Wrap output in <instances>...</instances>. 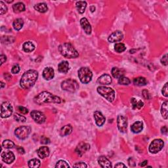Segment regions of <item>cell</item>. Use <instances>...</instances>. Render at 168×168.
Segmentation results:
<instances>
[{"mask_svg": "<svg viewBox=\"0 0 168 168\" xmlns=\"http://www.w3.org/2000/svg\"><path fill=\"white\" fill-rule=\"evenodd\" d=\"M14 119L18 122H25L26 120V118L24 116H21L18 113H15L14 114Z\"/></svg>", "mask_w": 168, "mask_h": 168, "instance_id": "8d00e7d4", "label": "cell"}, {"mask_svg": "<svg viewBox=\"0 0 168 168\" xmlns=\"http://www.w3.org/2000/svg\"><path fill=\"white\" fill-rule=\"evenodd\" d=\"M2 146L5 148H12L15 146V143L10 140H5L3 142Z\"/></svg>", "mask_w": 168, "mask_h": 168, "instance_id": "d590c367", "label": "cell"}, {"mask_svg": "<svg viewBox=\"0 0 168 168\" xmlns=\"http://www.w3.org/2000/svg\"><path fill=\"white\" fill-rule=\"evenodd\" d=\"M90 9H91V12H94V10H95V7H94V6H92V7H91Z\"/></svg>", "mask_w": 168, "mask_h": 168, "instance_id": "816d5d0a", "label": "cell"}, {"mask_svg": "<svg viewBox=\"0 0 168 168\" xmlns=\"http://www.w3.org/2000/svg\"><path fill=\"white\" fill-rule=\"evenodd\" d=\"M97 83L102 85H109L112 83V78L108 74H103L99 78Z\"/></svg>", "mask_w": 168, "mask_h": 168, "instance_id": "ac0fdd59", "label": "cell"}, {"mask_svg": "<svg viewBox=\"0 0 168 168\" xmlns=\"http://www.w3.org/2000/svg\"><path fill=\"white\" fill-rule=\"evenodd\" d=\"M118 128L120 130V132L125 133L127 131V118L122 115H119L118 116L117 119Z\"/></svg>", "mask_w": 168, "mask_h": 168, "instance_id": "30bf717a", "label": "cell"}, {"mask_svg": "<svg viewBox=\"0 0 168 168\" xmlns=\"http://www.w3.org/2000/svg\"><path fill=\"white\" fill-rule=\"evenodd\" d=\"M13 9L15 13H20L25 10V5L23 3L18 2L13 5Z\"/></svg>", "mask_w": 168, "mask_h": 168, "instance_id": "603a6c76", "label": "cell"}, {"mask_svg": "<svg viewBox=\"0 0 168 168\" xmlns=\"http://www.w3.org/2000/svg\"><path fill=\"white\" fill-rule=\"evenodd\" d=\"M99 164L100 166L104 168H110L112 167V164L108 159H107L105 156H100L98 160Z\"/></svg>", "mask_w": 168, "mask_h": 168, "instance_id": "ffe728a7", "label": "cell"}, {"mask_svg": "<svg viewBox=\"0 0 168 168\" xmlns=\"http://www.w3.org/2000/svg\"><path fill=\"white\" fill-rule=\"evenodd\" d=\"M161 113L164 119H167V101H165L162 104Z\"/></svg>", "mask_w": 168, "mask_h": 168, "instance_id": "d6a6232c", "label": "cell"}, {"mask_svg": "<svg viewBox=\"0 0 168 168\" xmlns=\"http://www.w3.org/2000/svg\"><path fill=\"white\" fill-rule=\"evenodd\" d=\"M7 11V7L3 1H0V14L4 15Z\"/></svg>", "mask_w": 168, "mask_h": 168, "instance_id": "74e56055", "label": "cell"}, {"mask_svg": "<svg viewBox=\"0 0 168 168\" xmlns=\"http://www.w3.org/2000/svg\"><path fill=\"white\" fill-rule=\"evenodd\" d=\"M164 143L162 139H155L149 146V152L152 154H156L164 147Z\"/></svg>", "mask_w": 168, "mask_h": 168, "instance_id": "ba28073f", "label": "cell"}, {"mask_svg": "<svg viewBox=\"0 0 168 168\" xmlns=\"http://www.w3.org/2000/svg\"><path fill=\"white\" fill-rule=\"evenodd\" d=\"M131 131L135 133H138L143 130V123L141 122H136L131 125Z\"/></svg>", "mask_w": 168, "mask_h": 168, "instance_id": "44dd1931", "label": "cell"}, {"mask_svg": "<svg viewBox=\"0 0 168 168\" xmlns=\"http://www.w3.org/2000/svg\"><path fill=\"white\" fill-rule=\"evenodd\" d=\"M50 141L49 140V139H47V137H46L45 136H43L41 137V143L42 144H49V143Z\"/></svg>", "mask_w": 168, "mask_h": 168, "instance_id": "f6af8a7d", "label": "cell"}, {"mask_svg": "<svg viewBox=\"0 0 168 168\" xmlns=\"http://www.w3.org/2000/svg\"><path fill=\"white\" fill-rule=\"evenodd\" d=\"M55 76L54 70L51 67H47L45 68L43 72V77L46 80H50L53 78Z\"/></svg>", "mask_w": 168, "mask_h": 168, "instance_id": "e0dca14e", "label": "cell"}, {"mask_svg": "<svg viewBox=\"0 0 168 168\" xmlns=\"http://www.w3.org/2000/svg\"><path fill=\"white\" fill-rule=\"evenodd\" d=\"M76 9H77L78 11L82 14L85 12V10L87 7V3L86 1H79L76 2Z\"/></svg>", "mask_w": 168, "mask_h": 168, "instance_id": "d4e9b609", "label": "cell"}, {"mask_svg": "<svg viewBox=\"0 0 168 168\" xmlns=\"http://www.w3.org/2000/svg\"><path fill=\"white\" fill-rule=\"evenodd\" d=\"M94 118L95 120L96 124L98 126H102L105 122V118L101 112L96 111L94 113Z\"/></svg>", "mask_w": 168, "mask_h": 168, "instance_id": "2e32d148", "label": "cell"}, {"mask_svg": "<svg viewBox=\"0 0 168 168\" xmlns=\"http://www.w3.org/2000/svg\"><path fill=\"white\" fill-rule=\"evenodd\" d=\"M13 25L16 30H20L24 25V21L22 18H17L13 22Z\"/></svg>", "mask_w": 168, "mask_h": 168, "instance_id": "4dcf8cb0", "label": "cell"}, {"mask_svg": "<svg viewBox=\"0 0 168 168\" xmlns=\"http://www.w3.org/2000/svg\"><path fill=\"white\" fill-rule=\"evenodd\" d=\"M58 70L61 73H66L69 70V64L67 61H62L58 66Z\"/></svg>", "mask_w": 168, "mask_h": 168, "instance_id": "7402d4cb", "label": "cell"}, {"mask_svg": "<svg viewBox=\"0 0 168 168\" xmlns=\"http://www.w3.org/2000/svg\"><path fill=\"white\" fill-rule=\"evenodd\" d=\"M161 62L162 64L165 66L167 65V55L165 54L164 56H163L161 59Z\"/></svg>", "mask_w": 168, "mask_h": 168, "instance_id": "ee69618b", "label": "cell"}, {"mask_svg": "<svg viewBox=\"0 0 168 168\" xmlns=\"http://www.w3.org/2000/svg\"><path fill=\"white\" fill-rule=\"evenodd\" d=\"M80 24L82 28L85 32L87 34H91V26L89 24L88 20L86 18H82L80 20Z\"/></svg>", "mask_w": 168, "mask_h": 168, "instance_id": "9a60e30c", "label": "cell"}, {"mask_svg": "<svg viewBox=\"0 0 168 168\" xmlns=\"http://www.w3.org/2000/svg\"><path fill=\"white\" fill-rule=\"evenodd\" d=\"M69 165H68L65 161L63 160H60V161L57 163L55 167H69Z\"/></svg>", "mask_w": 168, "mask_h": 168, "instance_id": "f35d334b", "label": "cell"}, {"mask_svg": "<svg viewBox=\"0 0 168 168\" xmlns=\"http://www.w3.org/2000/svg\"><path fill=\"white\" fill-rule=\"evenodd\" d=\"M38 78V73L36 70H30L22 75L20 81L21 88L24 89H30L35 84Z\"/></svg>", "mask_w": 168, "mask_h": 168, "instance_id": "6da1fadb", "label": "cell"}, {"mask_svg": "<svg viewBox=\"0 0 168 168\" xmlns=\"http://www.w3.org/2000/svg\"><path fill=\"white\" fill-rule=\"evenodd\" d=\"M130 80L128 78H126L125 76H122L119 79H118V83H119L120 85H128L130 83Z\"/></svg>", "mask_w": 168, "mask_h": 168, "instance_id": "e575fe53", "label": "cell"}, {"mask_svg": "<svg viewBox=\"0 0 168 168\" xmlns=\"http://www.w3.org/2000/svg\"><path fill=\"white\" fill-rule=\"evenodd\" d=\"M90 149V146L88 143H84V142H81L78 144V146L76 147V152L78 155L80 156H81L82 155L85 153V152L88 151Z\"/></svg>", "mask_w": 168, "mask_h": 168, "instance_id": "4fadbf2b", "label": "cell"}, {"mask_svg": "<svg viewBox=\"0 0 168 168\" xmlns=\"http://www.w3.org/2000/svg\"><path fill=\"white\" fill-rule=\"evenodd\" d=\"M147 163H148V162H147V160H145V161H144L142 164H140L141 166L142 167H144V166H145V165L147 164Z\"/></svg>", "mask_w": 168, "mask_h": 168, "instance_id": "f907efd6", "label": "cell"}, {"mask_svg": "<svg viewBox=\"0 0 168 168\" xmlns=\"http://www.w3.org/2000/svg\"><path fill=\"white\" fill-rule=\"evenodd\" d=\"M133 83L135 85L137 86H144L147 84V81L143 77H139L134 79Z\"/></svg>", "mask_w": 168, "mask_h": 168, "instance_id": "f546056e", "label": "cell"}, {"mask_svg": "<svg viewBox=\"0 0 168 168\" xmlns=\"http://www.w3.org/2000/svg\"><path fill=\"white\" fill-rule=\"evenodd\" d=\"M18 110H19V112L21 113V114H26L28 112V109L26 108L23 107V106H18Z\"/></svg>", "mask_w": 168, "mask_h": 168, "instance_id": "60d3db41", "label": "cell"}, {"mask_svg": "<svg viewBox=\"0 0 168 168\" xmlns=\"http://www.w3.org/2000/svg\"><path fill=\"white\" fill-rule=\"evenodd\" d=\"M97 91L109 102H112L115 99V92L112 88L105 86H100L97 88Z\"/></svg>", "mask_w": 168, "mask_h": 168, "instance_id": "277c9868", "label": "cell"}, {"mask_svg": "<svg viewBox=\"0 0 168 168\" xmlns=\"http://www.w3.org/2000/svg\"><path fill=\"white\" fill-rule=\"evenodd\" d=\"M59 51L63 57L67 59H75L79 56L78 52L72 46V44L65 43L59 47Z\"/></svg>", "mask_w": 168, "mask_h": 168, "instance_id": "3957f363", "label": "cell"}, {"mask_svg": "<svg viewBox=\"0 0 168 168\" xmlns=\"http://www.w3.org/2000/svg\"><path fill=\"white\" fill-rule=\"evenodd\" d=\"M17 150H18V152H19L20 154H24V149L22 148H21V147L18 146V148H17Z\"/></svg>", "mask_w": 168, "mask_h": 168, "instance_id": "c3c4849f", "label": "cell"}, {"mask_svg": "<svg viewBox=\"0 0 168 168\" xmlns=\"http://www.w3.org/2000/svg\"><path fill=\"white\" fill-rule=\"evenodd\" d=\"M74 167H88V165H87L85 163H83V162H78L74 165Z\"/></svg>", "mask_w": 168, "mask_h": 168, "instance_id": "7bdbcfd3", "label": "cell"}, {"mask_svg": "<svg viewBox=\"0 0 168 168\" xmlns=\"http://www.w3.org/2000/svg\"><path fill=\"white\" fill-rule=\"evenodd\" d=\"M131 104H132L133 109L139 110L144 106L143 102H142V101H141V100H138L135 98H133V99H131Z\"/></svg>", "mask_w": 168, "mask_h": 168, "instance_id": "cb8c5ba5", "label": "cell"}, {"mask_svg": "<svg viewBox=\"0 0 168 168\" xmlns=\"http://www.w3.org/2000/svg\"><path fill=\"white\" fill-rule=\"evenodd\" d=\"M123 38V34L122 32L116 31L109 36L108 41L111 42V43H114V42H118L122 40Z\"/></svg>", "mask_w": 168, "mask_h": 168, "instance_id": "5bb4252c", "label": "cell"}, {"mask_svg": "<svg viewBox=\"0 0 168 168\" xmlns=\"http://www.w3.org/2000/svg\"><path fill=\"white\" fill-rule=\"evenodd\" d=\"M34 102L38 104H42L46 103H58L59 104L62 102L61 99L56 95L47 91H43L39 93L34 98Z\"/></svg>", "mask_w": 168, "mask_h": 168, "instance_id": "7a4b0ae2", "label": "cell"}, {"mask_svg": "<svg viewBox=\"0 0 168 168\" xmlns=\"http://www.w3.org/2000/svg\"><path fill=\"white\" fill-rule=\"evenodd\" d=\"M115 51L117 52H122L125 51L126 47L122 43H118L115 45L114 46Z\"/></svg>", "mask_w": 168, "mask_h": 168, "instance_id": "836d02e7", "label": "cell"}, {"mask_svg": "<svg viewBox=\"0 0 168 168\" xmlns=\"http://www.w3.org/2000/svg\"><path fill=\"white\" fill-rule=\"evenodd\" d=\"M126 165L123 164V163H118L116 165H115V167H125Z\"/></svg>", "mask_w": 168, "mask_h": 168, "instance_id": "7dc6e473", "label": "cell"}, {"mask_svg": "<svg viewBox=\"0 0 168 168\" xmlns=\"http://www.w3.org/2000/svg\"><path fill=\"white\" fill-rule=\"evenodd\" d=\"M20 70V68L19 65L16 64L13 66L12 70H11V72L13 74H18V72H19Z\"/></svg>", "mask_w": 168, "mask_h": 168, "instance_id": "ab89813d", "label": "cell"}, {"mask_svg": "<svg viewBox=\"0 0 168 168\" xmlns=\"http://www.w3.org/2000/svg\"><path fill=\"white\" fill-rule=\"evenodd\" d=\"M30 114L32 118H33V120L35 121L36 123L41 124V123H43L46 122V116H45L43 113H42L41 112L38 111V110H33V111L31 112Z\"/></svg>", "mask_w": 168, "mask_h": 168, "instance_id": "8fae6325", "label": "cell"}, {"mask_svg": "<svg viewBox=\"0 0 168 168\" xmlns=\"http://www.w3.org/2000/svg\"><path fill=\"white\" fill-rule=\"evenodd\" d=\"M162 94H164L165 97H167L168 96V93H167V83H166L164 85V86L162 88Z\"/></svg>", "mask_w": 168, "mask_h": 168, "instance_id": "b9f144b4", "label": "cell"}, {"mask_svg": "<svg viewBox=\"0 0 168 168\" xmlns=\"http://www.w3.org/2000/svg\"><path fill=\"white\" fill-rule=\"evenodd\" d=\"M49 149L48 147L47 146H42L40 147L37 151V153H38V156L41 159L46 158L48 157L49 155Z\"/></svg>", "mask_w": 168, "mask_h": 168, "instance_id": "d6986e66", "label": "cell"}, {"mask_svg": "<svg viewBox=\"0 0 168 168\" xmlns=\"http://www.w3.org/2000/svg\"><path fill=\"white\" fill-rule=\"evenodd\" d=\"M78 77L83 83H88L91 81L93 74L89 68L87 67L81 68L78 71Z\"/></svg>", "mask_w": 168, "mask_h": 168, "instance_id": "5b68a950", "label": "cell"}, {"mask_svg": "<svg viewBox=\"0 0 168 168\" xmlns=\"http://www.w3.org/2000/svg\"><path fill=\"white\" fill-rule=\"evenodd\" d=\"M112 74L114 78L119 79L120 77H122V76H123L124 72H123V71L122 69H120V68L115 67L112 68Z\"/></svg>", "mask_w": 168, "mask_h": 168, "instance_id": "f1b7e54d", "label": "cell"}, {"mask_svg": "<svg viewBox=\"0 0 168 168\" xmlns=\"http://www.w3.org/2000/svg\"><path fill=\"white\" fill-rule=\"evenodd\" d=\"M32 129L30 126H20V127L16 129L15 131V135L17 138L21 140L26 139L31 133Z\"/></svg>", "mask_w": 168, "mask_h": 168, "instance_id": "52a82bcc", "label": "cell"}, {"mask_svg": "<svg viewBox=\"0 0 168 168\" xmlns=\"http://www.w3.org/2000/svg\"><path fill=\"white\" fill-rule=\"evenodd\" d=\"M61 88L63 90L70 92V93H74L78 90L79 85L76 80H72V79H68V80L62 81L61 83Z\"/></svg>", "mask_w": 168, "mask_h": 168, "instance_id": "8992f818", "label": "cell"}, {"mask_svg": "<svg viewBox=\"0 0 168 168\" xmlns=\"http://www.w3.org/2000/svg\"><path fill=\"white\" fill-rule=\"evenodd\" d=\"M72 131V127L71 125H66L62 127L61 130H60V135L64 136L70 135Z\"/></svg>", "mask_w": 168, "mask_h": 168, "instance_id": "83f0119b", "label": "cell"}, {"mask_svg": "<svg viewBox=\"0 0 168 168\" xmlns=\"http://www.w3.org/2000/svg\"><path fill=\"white\" fill-rule=\"evenodd\" d=\"M23 50L26 52H31L35 49V46L31 41H26L23 44Z\"/></svg>", "mask_w": 168, "mask_h": 168, "instance_id": "484cf974", "label": "cell"}, {"mask_svg": "<svg viewBox=\"0 0 168 168\" xmlns=\"http://www.w3.org/2000/svg\"><path fill=\"white\" fill-rule=\"evenodd\" d=\"M162 133L163 134H167V129L166 127H163L162 128Z\"/></svg>", "mask_w": 168, "mask_h": 168, "instance_id": "681fc988", "label": "cell"}, {"mask_svg": "<svg viewBox=\"0 0 168 168\" xmlns=\"http://www.w3.org/2000/svg\"><path fill=\"white\" fill-rule=\"evenodd\" d=\"M0 59H1V65H2L5 61H6L7 57H6V56H5V55H1V57H0Z\"/></svg>", "mask_w": 168, "mask_h": 168, "instance_id": "bcb514c9", "label": "cell"}, {"mask_svg": "<svg viewBox=\"0 0 168 168\" xmlns=\"http://www.w3.org/2000/svg\"><path fill=\"white\" fill-rule=\"evenodd\" d=\"M1 156L3 161L6 163V164H11V163H13L15 159L14 154L10 151L2 152Z\"/></svg>", "mask_w": 168, "mask_h": 168, "instance_id": "7c38bea8", "label": "cell"}, {"mask_svg": "<svg viewBox=\"0 0 168 168\" xmlns=\"http://www.w3.org/2000/svg\"><path fill=\"white\" fill-rule=\"evenodd\" d=\"M41 165V162L38 159L34 158L32 160H30L28 162V166L30 167H34V168H38Z\"/></svg>", "mask_w": 168, "mask_h": 168, "instance_id": "1f68e13d", "label": "cell"}, {"mask_svg": "<svg viewBox=\"0 0 168 168\" xmlns=\"http://www.w3.org/2000/svg\"><path fill=\"white\" fill-rule=\"evenodd\" d=\"M34 9L36 10H38V12L44 13L47 11L48 10V7H47V5L44 3H39V4H36L35 6H34Z\"/></svg>", "mask_w": 168, "mask_h": 168, "instance_id": "4316f807", "label": "cell"}, {"mask_svg": "<svg viewBox=\"0 0 168 168\" xmlns=\"http://www.w3.org/2000/svg\"><path fill=\"white\" fill-rule=\"evenodd\" d=\"M1 89L2 88H4V82H3V81H1Z\"/></svg>", "mask_w": 168, "mask_h": 168, "instance_id": "f5cc1de1", "label": "cell"}, {"mask_svg": "<svg viewBox=\"0 0 168 168\" xmlns=\"http://www.w3.org/2000/svg\"><path fill=\"white\" fill-rule=\"evenodd\" d=\"M13 113V106L9 102H4L1 107V117L7 118L10 116Z\"/></svg>", "mask_w": 168, "mask_h": 168, "instance_id": "9c48e42d", "label": "cell"}]
</instances>
